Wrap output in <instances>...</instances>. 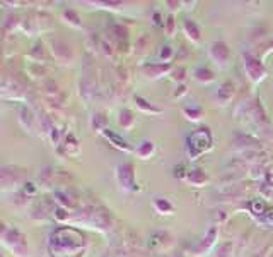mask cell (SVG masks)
Wrapping results in <instances>:
<instances>
[{"label": "cell", "instance_id": "e0dca14e", "mask_svg": "<svg viewBox=\"0 0 273 257\" xmlns=\"http://www.w3.org/2000/svg\"><path fill=\"white\" fill-rule=\"evenodd\" d=\"M152 206L155 213L162 214V216H171V214H174V204L167 197H154Z\"/></svg>", "mask_w": 273, "mask_h": 257}, {"label": "cell", "instance_id": "8992f818", "mask_svg": "<svg viewBox=\"0 0 273 257\" xmlns=\"http://www.w3.org/2000/svg\"><path fill=\"white\" fill-rule=\"evenodd\" d=\"M217 235H219V228L215 225L210 226L209 230L205 232V235L190 249V254L193 257H201V255L209 254V252L212 249H215V245H217Z\"/></svg>", "mask_w": 273, "mask_h": 257}, {"label": "cell", "instance_id": "8fae6325", "mask_svg": "<svg viewBox=\"0 0 273 257\" xmlns=\"http://www.w3.org/2000/svg\"><path fill=\"white\" fill-rule=\"evenodd\" d=\"M19 124L22 125L26 130H29L32 132L38 125H40V119L35 115V111L31 108H27V106H22L21 110H19Z\"/></svg>", "mask_w": 273, "mask_h": 257}, {"label": "cell", "instance_id": "603a6c76", "mask_svg": "<svg viewBox=\"0 0 273 257\" xmlns=\"http://www.w3.org/2000/svg\"><path fill=\"white\" fill-rule=\"evenodd\" d=\"M62 19L67 22V24H70L72 27H81L82 26V19L81 16H79L77 12L72 11V9H63L62 12Z\"/></svg>", "mask_w": 273, "mask_h": 257}, {"label": "cell", "instance_id": "f546056e", "mask_svg": "<svg viewBox=\"0 0 273 257\" xmlns=\"http://www.w3.org/2000/svg\"><path fill=\"white\" fill-rule=\"evenodd\" d=\"M188 170H190V168H186L185 165H178V166H174V177H176V179H180L181 182H185Z\"/></svg>", "mask_w": 273, "mask_h": 257}, {"label": "cell", "instance_id": "ffe728a7", "mask_svg": "<svg viewBox=\"0 0 273 257\" xmlns=\"http://www.w3.org/2000/svg\"><path fill=\"white\" fill-rule=\"evenodd\" d=\"M135 106L139 108L140 111H144V113H150V115H157V113H161V108H157V106H154L152 103H149L145 98L142 96H135Z\"/></svg>", "mask_w": 273, "mask_h": 257}, {"label": "cell", "instance_id": "836d02e7", "mask_svg": "<svg viewBox=\"0 0 273 257\" xmlns=\"http://www.w3.org/2000/svg\"><path fill=\"white\" fill-rule=\"evenodd\" d=\"M48 135H50L51 142H53V144H58V139H60V135H58V129H56L55 125H53V127H51V130L48 132Z\"/></svg>", "mask_w": 273, "mask_h": 257}, {"label": "cell", "instance_id": "277c9868", "mask_svg": "<svg viewBox=\"0 0 273 257\" xmlns=\"http://www.w3.org/2000/svg\"><path fill=\"white\" fill-rule=\"evenodd\" d=\"M115 180L118 187L123 192L135 194L140 190L139 184H136V177H135V165L133 161H123L118 163L115 166Z\"/></svg>", "mask_w": 273, "mask_h": 257}, {"label": "cell", "instance_id": "e575fe53", "mask_svg": "<svg viewBox=\"0 0 273 257\" xmlns=\"http://www.w3.org/2000/svg\"><path fill=\"white\" fill-rule=\"evenodd\" d=\"M261 221L266 223V225L273 226V211H268V213L265 214V218H261Z\"/></svg>", "mask_w": 273, "mask_h": 257}, {"label": "cell", "instance_id": "ba28073f", "mask_svg": "<svg viewBox=\"0 0 273 257\" xmlns=\"http://www.w3.org/2000/svg\"><path fill=\"white\" fill-rule=\"evenodd\" d=\"M140 71L149 79H161L162 76H167V74L173 72V65L164 62H150V64H144L140 67Z\"/></svg>", "mask_w": 273, "mask_h": 257}, {"label": "cell", "instance_id": "6da1fadb", "mask_svg": "<svg viewBox=\"0 0 273 257\" xmlns=\"http://www.w3.org/2000/svg\"><path fill=\"white\" fill-rule=\"evenodd\" d=\"M48 257H86L89 238L75 226H58L48 237Z\"/></svg>", "mask_w": 273, "mask_h": 257}, {"label": "cell", "instance_id": "4316f807", "mask_svg": "<svg viewBox=\"0 0 273 257\" xmlns=\"http://www.w3.org/2000/svg\"><path fill=\"white\" fill-rule=\"evenodd\" d=\"M174 57V50L171 45H162L161 50H159V59L162 60L164 64H169V60Z\"/></svg>", "mask_w": 273, "mask_h": 257}, {"label": "cell", "instance_id": "ac0fdd59", "mask_svg": "<svg viewBox=\"0 0 273 257\" xmlns=\"http://www.w3.org/2000/svg\"><path fill=\"white\" fill-rule=\"evenodd\" d=\"M55 203L56 206H60V208L63 209H75V206H77V201H75L74 195L65 192V190L55 192Z\"/></svg>", "mask_w": 273, "mask_h": 257}, {"label": "cell", "instance_id": "484cf974", "mask_svg": "<svg viewBox=\"0 0 273 257\" xmlns=\"http://www.w3.org/2000/svg\"><path fill=\"white\" fill-rule=\"evenodd\" d=\"M183 115L188 120H191V122H198V120H201V117H203V110L200 106H183Z\"/></svg>", "mask_w": 273, "mask_h": 257}, {"label": "cell", "instance_id": "cb8c5ba5", "mask_svg": "<svg viewBox=\"0 0 273 257\" xmlns=\"http://www.w3.org/2000/svg\"><path fill=\"white\" fill-rule=\"evenodd\" d=\"M63 148H65V153H67L69 156H75V154H79V151H81L79 141H77V139H75V135H74V134H69L67 137H65Z\"/></svg>", "mask_w": 273, "mask_h": 257}, {"label": "cell", "instance_id": "2e32d148", "mask_svg": "<svg viewBox=\"0 0 273 257\" xmlns=\"http://www.w3.org/2000/svg\"><path fill=\"white\" fill-rule=\"evenodd\" d=\"M135 122H136V119L130 108H121L118 111V125L123 130H126V132L135 127Z\"/></svg>", "mask_w": 273, "mask_h": 257}, {"label": "cell", "instance_id": "9a60e30c", "mask_svg": "<svg viewBox=\"0 0 273 257\" xmlns=\"http://www.w3.org/2000/svg\"><path fill=\"white\" fill-rule=\"evenodd\" d=\"M183 31H185L186 38L190 40L191 43H200L201 41V31L195 21H191V19L183 21Z\"/></svg>", "mask_w": 273, "mask_h": 257}, {"label": "cell", "instance_id": "d590c367", "mask_svg": "<svg viewBox=\"0 0 273 257\" xmlns=\"http://www.w3.org/2000/svg\"><path fill=\"white\" fill-rule=\"evenodd\" d=\"M166 6H171V11H176V9H180L181 6H183V2H166Z\"/></svg>", "mask_w": 273, "mask_h": 257}, {"label": "cell", "instance_id": "f1b7e54d", "mask_svg": "<svg viewBox=\"0 0 273 257\" xmlns=\"http://www.w3.org/2000/svg\"><path fill=\"white\" fill-rule=\"evenodd\" d=\"M171 77L174 79L176 82H183L186 79V69L185 67H178V69H173L171 72Z\"/></svg>", "mask_w": 273, "mask_h": 257}, {"label": "cell", "instance_id": "d6986e66", "mask_svg": "<svg viewBox=\"0 0 273 257\" xmlns=\"http://www.w3.org/2000/svg\"><path fill=\"white\" fill-rule=\"evenodd\" d=\"M193 77L201 84H210V82L215 81V72L209 67L200 65V67H196L195 71H193Z\"/></svg>", "mask_w": 273, "mask_h": 257}, {"label": "cell", "instance_id": "8d00e7d4", "mask_svg": "<svg viewBox=\"0 0 273 257\" xmlns=\"http://www.w3.org/2000/svg\"><path fill=\"white\" fill-rule=\"evenodd\" d=\"M273 50V40H271V43L268 45V50H266V53H270V51Z\"/></svg>", "mask_w": 273, "mask_h": 257}, {"label": "cell", "instance_id": "9c48e42d", "mask_svg": "<svg viewBox=\"0 0 273 257\" xmlns=\"http://www.w3.org/2000/svg\"><path fill=\"white\" fill-rule=\"evenodd\" d=\"M51 53H53V57L62 64H72L74 60V51L70 48V45L62 40L51 41Z\"/></svg>", "mask_w": 273, "mask_h": 257}, {"label": "cell", "instance_id": "4dcf8cb0", "mask_svg": "<svg viewBox=\"0 0 273 257\" xmlns=\"http://www.w3.org/2000/svg\"><path fill=\"white\" fill-rule=\"evenodd\" d=\"M263 185H266L268 189L273 190V166L268 168L265 172V175H263Z\"/></svg>", "mask_w": 273, "mask_h": 257}, {"label": "cell", "instance_id": "30bf717a", "mask_svg": "<svg viewBox=\"0 0 273 257\" xmlns=\"http://www.w3.org/2000/svg\"><path fill=\"white\" fill-rule=\"evenodd\" d=\"M185 184L190 187H205L210 184V177L201 168H190L186 174Z\"/></svg>", "mask_w": 273, "mask_h": 257}, {"label": "cell", "instance_id": "83f0119b", "mask_svg": "<svg viewBox=\"0 0 273 257\" xmlns=\"http://www.w3.org/2000/svg\"><path fill=\"white\" fill-rule=\"evenodd\" d=\"M164 30H166L167 36L174 35V30H176V19H174L173 14H169V16L166 17V21H164Z\"/></svg>", "mask_w": 273, "mask_h": 257}, {"label": "cell", "instance_id": "52a82bcc", "mask_svg": "<svg viewBox=\"0 0 273 257\" xmlns=\"http://www.w3.org/2000/svg\"><path fill=\"white\" fill-rule=\"evenodd\" d=\"M209 57H210L212 62H214L215 65H219L220 69H225L229 65V60H230L229 45L222 40L214 41L209 48Z\"/></svg>", "mask_w": 273, "mask_h": 257}, {"label": "cell", "instance_id": "d6a6232c", "mask_svg": "<svg viewBox=\"0 0 273 257\" xmlns=\"http://www.w3.org/2000/svg\"><path fill=\"white\" fill-rule=\"evenodd\" d=\"M188 93V88L185 86V84H180V86L176 88V91H174V98H181V96H185Z\"/></svg>", "mask_w": 273, "mask_h": 257}, {"label": "cell", "instance_id": "7402d4cb", "mask_svg": "<svg viewBox=\"0 0 273 257\" xmlns=\"http://www.w3.org/2000/svg\"><path fill=\"white\" fill-rule=\"evenodd\" d=\"M106 124H108V119L106 115L103 113V111H96V113H92L91 117V129L94 132H105L106 130Z\"/></svg>", "mask_w": 273, "mask_h": 257}, {"label": "cell", "instance_id": "7c38bea8", "mask_svg": "<svg viewBox=\"0 0 273 257\" xmlns=\"http://www.w3.org/2000/svg\"><path fill=\"white\" fill-rule=\"evenodd\" d=\"M234 95H236V86H234L230 81H225L220 84L217 95H215V100H217L219 105L225 106L227 103H230V100L234 98Z\"/></svg>", "mask_w": 273, "mask_h": 257}, {"label": "cell", "instance_id": "d4e9b609", "mask_svg": "<svg viewBox=\"0 0 273 257\" xmlns=\"http://www.w3.org/2000/svg\"><path fill=\"white\" fill-rule=\"evenodd\" d=\"M234 252V244L232 242H220L215 245L214 257H232Z\"/></svg>", "mask_w": 273, "mask_h": 257}, {"label": "cell", "instance_id": "44dd1931", "mask_svg": "<svg viewBox=\"0 0 273 257\" xmlns=\"http://www.w3.org/2000/svg\"><path fill=\"white\" fill-rule=\"evenodd\" d=\"M249 213L251 214H255V216L258 218H265V214L268 213V206L266 203L263 199H253V201H249Z\"/></svg>", "mask_w": 273, "mask_h": 257}, {"label": "cell", "instance_id": "3957f363", "mask_svg": "<svg viewBox=\"0 0 273 257\" xmlns=\"http://www.w3.org/2000/svg\"><path fill=\"white\" fill-rule=\"evenodd\" d=\"M2 244L17 257L29 255V247H27L26 235L22 232H19L17 228H11L7 225L2 226Z\"/></svg>", "mask_w": 273, "mask_h": 257}, {"label": "cell", "instance_id": "4fadbf2b", "mask_svg": "<svg viewBox=\"0 0 273 257\" xmlns=\"http://www.w3.org/2000/svg\"><path fill=\"white\" fill-rule=\"evenodd\" d=\"M103 135L110 141V144L113 148H116V149H120V151H125V153H131V151H135L133 148L130 146L128 141H125L123 137H121L120 134H116V132H113V130L110 129H106L105 132H103Z\"/></svg>", "mask_w": 273, "mask_h": 257}, {"label": "cell", "instance_id": "5b68a950", "mask_svg": "<svg viewBox=\"0 0 273 257\" xmlns=\"http://www.w3.org/2000/svg\"><path fill=\"white\" fill-rule=\"evenodd\" d=\"M243 67H244V72H246L248 79L253 84L261 82L263 79L268 76L265 64L261 62V59H258L256 55H253V53L243 55Z\"/></svg>", "mask_w": 273, "mask_h": 257}, {"label": "cell", "instance_id": "7a4b0ae2", "mask_svg": "<svg viewBox=\"0 0 273 257\" xmlns=\"http://www.w3.org/2000/svg\"><path fill=\"white\" fill-rule=\"evenodd\" d=\"M186 156L190 161L198 160L205 153L214 149V135L209 127H200L186 135Z\"/></svg>", "mask_w": 273, "mask_h": 257}, {"label": "cell", "instance_id": "1f68e13d", "mask_svg": "<svg viewBox=\"0 0 273 257\" xmlns=\"http://www.w3.org/2000/svg\"><path fill=\"white\" fill-rule=\"evenodd\" d=\"M36 185L32 184V182H26L24 187H22V192H24L26 195H32V194H36Z\"/></svg>", "mask_w": 273, "mask_h": 257}, {"label": "cell", "instance_id": "5bb4252c", "mask_svg": "<svg viewBox=\"0 0 273 257\" xmlns=\"http://www.w3.org/2000/svg\"><path fill=\"white\" fill-rule=\"evenodd\" d=\"M133 153L139 160H150L155 154V142L150 141V139H142V141L136 144Z\"/></svg>", "mask_w": 273, "mask_h": 257}]
</instances>
